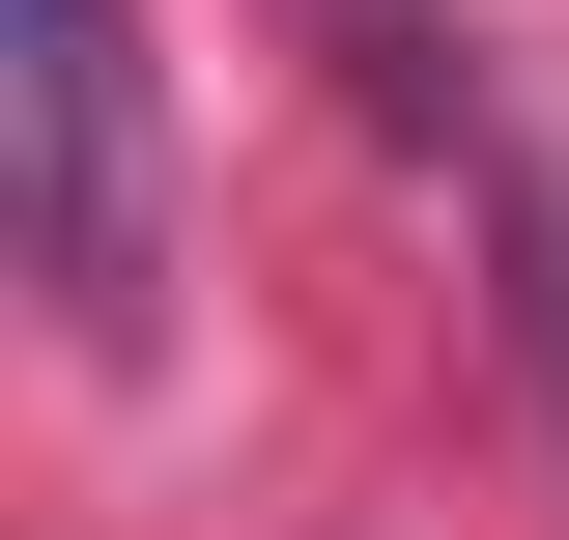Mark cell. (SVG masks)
Wrapping results in <instances>:
<instances>
[{
  "label": "cell",
  "mask_w": 569,
  "mask_h": 540,
  "mask_svg": "<svg viewBox=\"0 0 569 540\" xmlns=\"http://www.w3.org/2000/svg\"><path fill=\"white\" fill-rule=\"evenodd\" d=\"M0 171H29V313L86 370L171 341V142H142V0H0Z\"/></svg>",
  "instance_id": "obj_1"
},
{
  "label": "cell",
  "mask_w": 569,
  "mask_h": 540,
  "mask_svg": "<svg viewBox=\"0 0 569 540\" xmlns=\"http://www.w3.org/2000/svg\"><path fill=\"white\" fill-rule=\"evenodd\" d=\"M313 58H342L370 142H485V58H456V0H313Z\"/></svg>",
  "instance_id": "obj_2"
}]
</instances>
